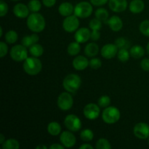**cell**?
Masks as SVG:
<instances>
[{"label":"cell","mask_w":149,"mask_h":149,"mask_svg":"<svg viewBox=\"0 0 149 149\" xmlns=\"http://www.w3.org/2000/svg\"><path fill=\"white\" fill-rule=\"evenodd\" d=\"M28 28L34 33H39L45 29L46 26L45 19L41 14L33 13L29 15L26 21Z\"/></svg>","instance_id":"obj_1"},{"label":"cell","mask_w":149,"mask_h":149,"mask_svg":"<svg viewBox=\"0 0 149 149\" xmlns=\"http://www.w3.org/2000/svg\"><path fill=\"white\" fill-rule=\"evenodd\" d=\"M42 68V62L36 57H28L23 63V69L25 72L31 76L37 75L40 73Z\"/></svg>","instance_id":"obj_2"},{"label":"cell","mask_w":149,"mask_h":149,"mask_svg":"<svg viewBox=\"0 0 149 149\" xmlns=\"http://www.w3.org/2000/svg\"><path fill=\"white\" fill-rule=\"evenodd\" d=\"M81 84L80 77L75 74H70L64 78L63 81V87L70 93H74L79 89Z\"/></svg>","instance_id":"obj_3"},{"label":"cell","mask_w":149,"mask_h":149,"mask_svg":"<svg viewBox=\"0 0 149 149\" xmlns=\"http://www.w3.org/2000/svg\"><path fill=\"white\" fill-rule=\"evenodd\" d=\"M120 111L114 106H108L105 108L102 113V119L106 124L116 123L120 119Z\"/></svg>","instance_id":"obj_4"},{"label":"cell","mask_w":149,"mask_h":149,"mask_svg":"<svg viewBox=\"0 0 149 149\" xmlns=\"http://www.w3.org/2000/svg\"><path fill=\"white\" fill-rule=\"evenodd\" d=\"M74 15L80 18H87L93 13V4L87 1H81L74 7Z\"/></svg>","instance_id":"obj_5"},{"label":"cell","mask_w":149,"mask_h":149,"mask_svg":"<svg viewBox=\"0 0 149 149\" xmlns=\"http://www.w3.org/2000/svg\"><path fill=\"white\" fill-rule=\"evenodd\" d=\"M23 45H17L11 48L10 52V57L16 62H21L28 58V50Z\"/></svg>","instance_id":"obj_6"},{"label":"cell","mask_w":149,"mask_h":149,"mask_svg":"<svg viewBox=\"0 0 149 149\" xmlns=\"http://www.w3.org/2000/svg\"><path fill=\"white\" fill-rule=\"evenodd\" d=\"M57 103L61 110L68 111L72 108L74 104V99L70 93L64 92L58 96Z\"/></svg>","instance_id":"obj_7"},{"label":"cell","mask_w":149,"mask_h":149,"mask_svg":"<svg viewBox=\"0 0 149 149\" xmlns=\"http://www.w3.org/2000/svg\"><path fill=\"white\" fill-rule=\"evenodd\" d=\"M65 127L71 132H77L81 128V122L78 116L74 114L66 116L64 120Z\"/></svg>","instance_id":"obj_8"},{"label":"cell","mask_w":149,"mask_h":149,"mask_svg":"<svg viewBox=\"0 0 149 149\" xmlns=\"http://www.w3.org/2000/svg\"><path fill=\"white\" fill-rule=\"evenodd\" d=\"M79 26V20L78 17L74 15H70L65 17L63 22V28L64 30L68 33H72L76 31Z\"/></svg>","instance_id":"obj_9"},{"label":"cell","mask_w":149,"mask_h":149,"mask_svg":"<svg viewBox=\"0 0 149 149\" xmlns=\"http://www.w3.org/2000/svg\"><path fill=\"white\" fill-rule=\"evenodd\" d=\"M135 137L141 140H146L149 138V125L144 122L136 124L133 129Z\"/></svg>","instance_id":"obj_10"},{"label":"cell","mask_w":149,"mask_h":149,"mask_svg":"<svg viewBox=\"0 0 149 149\" xmlns=\"http://www.w3.org/2000/svg\"><path fill=\"white\" fill-rule=\"evenodd\" d=\"M100 110L99 106L95 103H89L86 105L83 110L84 116L90 120H95L100 115Z\"/></svg>","instance_id":"obj_11"},{"label":"cell","mask_w":149,"mask_h":149,"mask_svg":"<svg viewBox=\"0 0 149 149\" xmlns=\"http://www.w3.org/2000/svg\"><path fill=\"white\" fill-rule=\"evenodd\" d=\"M60 141L65 148H72L77 142L76 137L70 131H64L61 134Z\"/></svg>","instance_id":"obj_12"},{"label":"cell","mask_w":149,"mask_h":149,"mask_svg":"<svg viewBox=\"0 0 149 149\" xmlns=\"http://www.w3.org/2000/svg\"><path fill=\"white\" fill-rule=\"evenodd\" d=\"M100 53L104 58L111 59L118 53V47L115 44H106L102 47Z\"/></svg>","instance_id":"obj_13"},{"label":"cell","mask_w":149,"mask_h":149,"mask_svg":"<svg viewBox=\"0 0 149 149\" xmlns=\"http://www.w3.org/2000/svg\"><path fill=\"white\" fill-rule=\"evenodd\" d=\"M74 38L79 43H85L91 39V32L87 28H81L76 31Z\"/></svg>","instance_id":"obj_14"},{"label":"cell","mask_w":149,"mask_h":149,"mask_svg":"<svg viewBox=\"0 0 149 149\" xmlns=\"http://www.w3.org/2000/svg\"><path fill=\"white\" fill-rule=\"evenodd\" d=\"M109 8L114 13H122L127 7V0H109Z\"/></svg>","instance_id":"obj_15"},{"label":"cell","mask_w":149,"mask_h":149,"mask_svg":"<svg viewBox=\"0 0 149 149\" xmlns=\"http://www.w3.org/2000/svg\"><path fill=\"white\" fill-rule=\"evenodd\" d=\"M29 11L30 10L29 7L23 3H18L13 7V13L16 17L19 18H26L29 17Z\"/></svg>","instance_id":"obj_16"},{"label":"cell","mask_w":149,"mask_h":149,"mask_svg":"<svg viewBox=\"0 0 149 149\" xmlns=\"http://www.w3.org/2000/svg\"><path fill=\"white\" fill-rule=\"evenodd\" d=\"M90 61L87 60L86 57L82 56V55H79L77 56L74 59L72 63L73 67L77 71H83L86 69L89 65Z\"/></svg>","instance_id":"obj_17"},{"label":"cell","mask_w":149,"mask_h":149,"mask_svg":"<svg viewBox=\"0 0 149 149\" xmlns=\"http://www.w3.org/2000/svg\"><path fill=\"white\" fill-rule=\"evenodd\" d=\"M107 23L113 31H119L123 27L122 19L116 15H113L107 20Z\"/></svg>","instance_id":"obj_18"},{"label":"cell","mask_w":149,"mask_h":149,"mask_svg":"<svg viewBox=\"0 0 149 149\" xmlns=\"http://www.w3.org/2000/svg\"><path fill=\"white\" fill-rule=\"evenodd\" d=\"M130 10L134 14H138L143 11L145 4L143 0H132L129 6Z\"/></svg>","instance_id":"obj_19"},{"label":"cell","mask_w":149,"mask_h":149,"mask_svg":"<svg viewBox=\"0 0 149 149\" xmlns=\"http://www.w3.org/2000/svg\"><path fill=\"white\" fill-rule=\"evenodd\" d=\"M58 12L63 17H68L72 15L74 12V7L71 3L63 2L61 4L58 8Z\"/></svg>","instance_id":"obj_20"},{"label":"cell","mask_w":149,"mask_h":149,"mask_svg":"<svg viewBox=\"0 0 149 149\" xmlns=\"http://www.w3.org/2000/svg\"><path fill=\"white\" fill-rule=\"evenodd\" d=\"M99 52V47L96 43L92 42L86 45L84 48V53L89 58L96 56Z\"/></svg>","instance_id":"obj_21"},{"label":"cell","mask_w":149,"mask_h":149,"mask_svg":"<svg viewBox=\"0 0 149 149\" xmlns=\"http://www.w3.org/2000/svg\"><path fill=\"white\" fill-rule=\"evenodd\" d=\"M39 40V37L36 33H33L30 36H26L22 39L21 44L26 47H30L32 45L36 44Z\"/></svg>","instance_id":"obj_22"},{"label":"cell","mask_w":149,"mask_h":149,"mask_svg":"<svg viewBox=\"0 0 149 149\" xmlns=\"http://www.w3.org/2000/svg\"><path fill=\"white\" fill-rule=\"evenodd\" d=\"M47 132L52 136H57L61 132V126L56 122H52L48 125Z\"/></svg>","instance_id":"obj_23"},{"label":"cell","mask_w":149,"mask_h":149,"mask_svg":"<svg viewBox=\"0 0 149 149\" xmlns=\"http://www.w3.org/2000/svg\"><path fill=\"white\" fill-rule=\"evenodd\" d=\"M130 55L134 58H141L145 55V49L140 45H135L132 47L130 50Z\"/></svg>","instance_id":"obj_24"},{"label":"cell","mask_w":149,"mask_h":149,"mask_svg":"<svg viewBox=\"0 0 149 149\" xmlns=\"http://www.w3.org/2000/svg\"><path fill=\"white\" fill-rule=\"evenodd\" d=\"M79 44L80 43L77 42V41L69 44L68 48H67V52H68V55H71V56H75V55H78L81 50V46Z\"/></svg>","instance_id":"obj_25"},{"label":"cell","mask_w":149,"mask_h":149,"mask_svg":"<svg viewBox=\"0 0 149 149\" xmlns=\"http://www.w3.org/2000/svg\"><path fill=\"white\" fill-rule=\"evenodd\" d=\"M29 52H30V54L32 56L39 58V57L42 56L44 52L43 47L41 45H39V44H34L31 47H30Z\"/></svg>","instance_id":"obj_26"},{"label":"cell","mask_w":149,"mask_h":149,"mask_svg":"<svg viewBox=\"0 0 149 149\" xmlns=\"http://www.w3.org/2000/svg\"><path fill=\"white\" fill-rule=\"evenodd\" d=\"M1 148L3 149H18L20 148V143L15 139H8L1 144Z\"/></svg>","instance_id":"obj_27"},{"label":"cell","mask_w":149,"mask_h":149,"mask_svg":"<svg viewBox=\"0 0 149 149\" xmlns=\"http://www.w3.org/2000/svg\"><path fill=\"white\" fill-rule=\"evenodd\" d=\"M95 15L96 18L100 20V21L107 22V20H109V13L105 8H99L95 11Z\"/></svg>","instance_id":"obj_28"},{"label":"cell","mask_w":149,"mask_h":149,"mask_svg":"<svg viewBox=\"0 0 149 149\" xmlns=\"http://www.w3.org/2000/svg\"><path fill=\"white\" fill-rule=\"evenodd\" d=\"M4 38H5L4 39L5 41L8 44H14L17 42L18 36H17V33L15 31L10 30L6 33Z\"/></svg>","instance_id":"obj_29"},{"label":"cell","mask_w":149,"mask_h":149,"mask_svg":"<svg viewBox=\"0 0 149 149\" xmlns=\"http://www.w3.org/2000/svg\"><path fill=\"white\" fill-rule=\"evenodd\" d=\"M94 134L93 132L90 129L83 130L80 133V138L84 142H90L93 139Z\"/></svg>","instance_id":"obj_30"},{"label":"cell","mask_w":149,"mask_h":149,"mask_svg":"<svg viewBox=\"0 0 149 149\" xmlns=\"http://www.w3.org/2000/svg\"><path fill=\"white\" fill-rule=\"evenodd\" d=\"M115 45H116L119 49H127L130 48V43L128 40H127L125 38L120 37L118 38L116 41H115Z\"/></svg>","instance_id":"obj_31"},{"label":"cell","mask_w":149,"mask_h":149,"mask_svg":"<svg viewBox=\"0 0 149 149\" xmlns=\"http://www.w3.org/2000/svg\"><path fill=\"white\" fill-rule=\"evenodd\" d=\"M130 53L128 52L127 49H120L118 51L117 57L118 59L122 63H125L130 59Z\"/></svg>","instance_id":"obj_32"},{"label":"cell","mask_w":149,"mask_h":149,"mask_svg":"<svg viewBox=\"0 0 149 149\" xmlns=\"http://www.w3.org/2000/svg\"><path fill=\"white\" fill-rule=\"evenodd\" d=\"M95 148L97 149H110L111 148V145L107 139L100 138L96 143Z\"/></svg>","instance_id":"obj_33"},{"label":"cell","mask_w":149,"mask_h":149,"mask_svg":"<svg viewBox=\"0 0 149 149\" xmlns=\"http://www.w3.org/2000/svg\"><path fill=\"white\" fill-rule=\"evenodd\" d=\"M28 7H29L30 11L33 12V13H37L41 10L42 4L39 0H31L28 4Z\"/></svg>","instance_id":"obj_34"},{"label":"cell","mask_w":149,"mask_h":149,"mask_svg":"<svg viewBox=\"0 0 149 149\" xmlns=\"http://www.w3.org/2000/svg\"><path fill=\"white\" fill-rule=\"evenodd\" d=\"M139 30L143 35L149 37V20H145L141 22Z\"/></svg>","instance_id":"obj_35"},{"label":"cell","mask_w":149,"mask_h":149,"mask_svg":"<svg viewBox=\"0 0 149 149\" xmlns=\"http://www.w3.org/2000/svg\"><path fill=\"white\" fill-rule=\"evenodd\" d=\"M89 27L92 29V31H100L102 28V21L95 17L90 20L89 23Z\"/></svg>","instance_id":"obj_36"},{"label":"cell","mask_w":149,"mask_h":149,"mask_svg":"<svg viewBox=\"0 0 149 149\" xmlns=\"http://www.w3.org/2000/svg\"><path fill=\"white\" fill-rule=\"evenodd\" d=\"M98 106L101 108H106L110 105L111 98L108 95H102L97 100Z\"/></svg>","instance_id":"obj_37"},{"label":"cell","mask_w":149,"mask_h":149,"mask_svg":"<svg viewBox=\"0 0 149 149\" xmlns=\"http://www.w3.org/2000/svg\"><path fill=\"white\" fill-rule=\"evenodd\" d=\"M89 65L93 69H98L102 66V62L99 58H93L90 61Z\"/></svg>","instance_id":"obj_38"},{"label":"cell","mask_w":149,"mask_h":149,"mask_svg":"<svg viewBox=\"0 0 149 149\" xmlns=\"http://www.w3.org/2000/svg\"><path fill=\"white\" fill-rule=\"evenodd\" d=\"M8 12V5L3 0L0 1V16L4 17Z\"/></svg>","instance_id":"obj_39"},{"label":"cell","mask_w":149,"mask_h":149,"mask_svg":"<svg viewBox=\"0 0 149 149\" xmlns=\"http://www.w3.org/2000/svg\"><path fill=\"white\" fill-rule=\"evenodd\" d=\"M7 52H8V47L6 45L5 42H0V57L1 58H4L7 55Z\"/></svg>","instance_id":"obj_40"},{"label":"cell","mask_w":149,"mask_h":149,"mask_svg":"<svg viewBox=\"0 0 149 149\" xmlns=\"http://www.w3.org/2000/svg\"><path fill=\"white\" fill-rule=\"evenodd\" d=\"M141 67L143 71H149V58H145L141 61Z\"/></svg>","instance_id":"obj_41"},{"label":"cell","mask_w":149,"mask_h":149,"mask_svg":"<svg viewBox=\"0 0 149 149\" xmlns=\"http://www.w3.org/2000/svg\"><path fill=\"white\" fill-rule=\"evenodd\" d=\"M109 1V0H90V3L93 5L100 7V6H103Z\"/></svg>","instance_id":"obj_42"},{"label":"cell","mask_w":149,"mask_h":149,"mask_svg":"<svg viewBox=\"0 0 149 149\" xmlns=\"http://www.w3.org/2000/svg\"><path fill=\"white\" fill-rule=\"evenodd\" d=\"M100 33L99 31H93L91 32V39L93 41H97L100 39Z\"/></svg>","instance_id":"obj_43"},{"label":"cell","mask_w":149,"mask_h":149,"mask_svg":"<svg viewBox=\"0 0 149 149\" xmlns=\"http://www.w3.org/2000/svg\"><path fill=\"white\" fill-rule=\"evenodd\" d=\"M44 5L47 7H52L56 3V0H42Z\"/></svg>","instance_id":"obj_44"},{"label":"cell","mask_w":149,"mask_h":149,"mask_svg":"<svg viewBox=\"0 0 149 149\" xmlns=\"http://www.w3.org/2000/svg\"><path fill=\"white\" fill-rule=\"evenodd\" d=\"M49 149H63L64 146L58 143H54L49 147Z\"/></svg>","instance_id":"obj_45"},{"label":"cell","mask_w":149,"mask_h":149,"mask_svg":"<svg viewBox=\"0 0 149 149\" xmlns=\"http://www.w3.org/2000/svg\"><path fill=\"white\" fill-rule=\"evenodd\" d=\"M79 148L80 149H93V147L91 145H90V144L84 143V144H83V145L80 146Z\"/></svg>","instance_id":"obj_46"},{"label":"cell","mask_w":149,"mask_h":149,"mask_svg":"<svg viewBox=\"0 0 149 149\" xmlns=\"http://www.w3.org/2000/svg\"><path fill=\"white\" fill-rule=\"evenodd\" d=\"M6 140H5V138H4V135L1 134V135H0V144H2Z\"/></svg>","instance_id":"obj_47"},{"label":"cell","mask_w":149,"mask_h":149,"mask_svg":"<svg viewBox=\"0 0 149 149\" xmlns=\"http://www.w3.org/2000/svg\"><path fill=\"white\" fill-rule=\"evenodd\" d=\"M36 149H47V146L45 145H39L36 147Z\"/></svg>","instance_id":"obj_48"},{"label":"cell","mask_w":149,"mask_h":149,"mask_svg":"<svg viewBox=\"0 0 149 149\" xmlns=\"http://www.w3.org/2000/svg\"><path fill=\"white\" fill-rule=\"evenodd\" d=\"M2 34H3L2 27H0V37H1V36H2Z\"/></svg>","instance_id":"obj_49"},{"label":"cell","mask_w":149,"mask_h":149,"mask_svg":"<svg viewBox=\"0 0 149 149\" xmlns=\"http://www.w3.org/2000/svg\"><path fill=\"white\" fill-rule=\"evenodd\" d=\"M146 50H147V52H148V54L149 55V42L148 43V45H147V47H146Z\"/></svg>","instance_id":"obj_50"},{"label":"cell","mask_w":149,"mask_h":149,"mask_svg":"<svg viewBox=\"0 0 149 149\" xmlns=\"http://www.w3.org/2000/svg\"><path fill=\"white\" fill-rule=\"evenodd\" d=\"M13 1H18V0H13Z\"/></svg>","instance_id":"obj_51"},{"label":"cell","mask_w":149,"mask_h":149,"mask_svg":"<svg viewBox=\"0 0 149 149\" xmlns=\"http://www.w3.org/2000/svg\"><path fill=\"white\" fill-rule=\"evenodd\" d=\"M148 145H149V138H148Z\"/></svg>","instance_id":"obj_52"},{"label":"cell","mask_w":149,"mask_h":149,"mask_svg":"<svg viewBox=\"0 0 149 149\" xmlns=\"http://www.w3.org/2000/svg\"><path fill=\"white\" fill-rule=\"evenodd\" d=\"M3 1H4V0H3Z\"/></svg>","instance_id":"obj_53"}]
</instances>
